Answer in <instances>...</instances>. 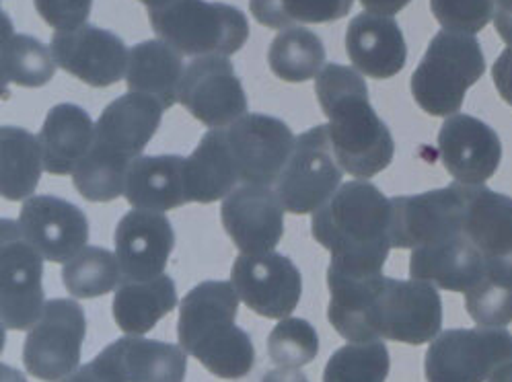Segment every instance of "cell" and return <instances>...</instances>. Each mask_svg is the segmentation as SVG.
Returning <instances> with one entry per match:
<instances>
[{
	"label": "cell",
	"instance_id": "obj_1",
	"mask_svg": "<svg viewBox=\"0 0 512 382\" xmlns=\"http://www.w3.org/2000/svg\"><path fill=\"white\" fill-rule=\"evenodd\" d=\"M311 235L332 253L329 267L354 276L383 274L393 249L391 198L369 181H348L313 212Z\"/></svg>",
	"mask_w": 512,
	"mask_h": 382
},
{
	"label": "cell",
	"instance_id": "obj_2",
	"mask_svg": "<svg viewBox=\"0 0 512 382\" xmlns=\"http://www.w3.org/2000/svg\"><path fill=\"white\" fill-rule=\"evenodd\" d=\"M315 93L340 167L358 179L385 171L395 157V142L373 109L362 76L350 66L327 64L315 79Z\"/></svg>",
	"mask_w": 512,
	"mask_h": 382
},
{
	"label": "cell",
	"instance_id": "obj_3",
	"mask_svg": "<svg viewBox=\"0 0 512 382\" xmlns=\"http://www.w3.org/2000/svg\"><path fill=\"white\" fill-rule=\"evenodd\" d=\"M239 294L233 282L208 280L179 304V346L218 378H243L255 366L253 341L235 325Z\"/></svg>",
	"mask_w": 512,
	"mask_h": 382
},
{
	"label": "cell",
	"instance_id": "obj_4",
	"mask_svg": "<svg viewBox=\"0 0 512 382\" xmlns=\"http://www.w3.org/2000/svg\"><path fill=\"white\" fill-rule=\"evenodd\" d=\"M484 72L486 58L478 37L443 29L432 37L412 74V97L428 116L451 118Z\"/></svg>",
	"mask_w": 512,
	"mask_h": 382
},
{
	"label": "cell",
	"instance_id": "obj_5",
	"mask_svg": "<svg viewBox=\"0 0 512 382\" xmlns=\"http://www.w3.org/2000/svg\"><path fill=\"white\" fill-rule=\"evenodd\" d=\"M443 300L436 286L422 280L377 276L364 311V343L399 341L424 346L441 335Z\"/></svg>",
	"mask_w": 512,
	"mask_h": 382
},
{
	"label": "cell",
	"instance_id": "obj_6",
	"mask_svg": "<svg viewBox=\"0 0 512 382\" xmlns=\"http://www.w3.org/2000/svg\"><path fill=\"white\" fill-rule=\"evenodd\" d=\"M149 21L159 40L181 56H231L249 40V21L243 11L208 0H171L149 9Z\"/></svg>",
	"mask_w": 512,
	"mask_h": 382
},
{
	"label": "cell",
	"instance_id": "obj_7",
	"mask_svg": "<svg viewBox=\"0 0 512 382\" xmlns=\"http://www.w3.org/2000/svg\"><path fill=\"white\" fill-rule=\"evenodd\" d=\"M512 362V333L504 327L441 331L430 341L426 382H488Z\"/></svg>",
	"mask_w": 512,
	"mask_h": 382
},
{
	"label": "cell",
	"instance_id": "obj_8",
	"mask_svg": "<svg viewBox=\"0 0 512 382\" xmlns=\"http://www.w3.org/2000/svg\"><path fill=\"white\" fill-rule=\"evenodd\" d=\"M44 257L21 233L19 222L0 220V307L3 327L31 329L44 313Z\"/></svg>",
	"mask_w": 512,
	"mask_h": 382
},
{
	"label": "cell",
	"instance_id": "obj_9",
	"mask_svg": "<svg viewBox=\"0 0 512 382\" xmlns=\"http://www.w3.org/2000/svg\"><path fill=\"white\" fill-rule=\"evenodd\" d=\"M342 167L334 155L327 124L297 138V146L276 181V194L290 214H313L342 185Z\"/></svg>",
	"mask_w": 512,
	"mask_h": 382
},
{
	"label": "cell",
	"instance_id": "obj_10",
	"mask_svg": "<svg viewBox=\"0 0 512 382\" xmlns=\"http://www.w3.org/2000/svg\"><path fill=\"white\" fill-rule=\"evenodd\" d=\"M85 335L87 317L79 302L70 298L48 300L23 343L25 370L44 382L62 380L79 368Z\"/></svg>",
	"mask_w": 512,
	"mask_h": 382
},
{
	"label": "cell",
	"instance_id": "obj_11",
	"mask_svg": "<svg viewBox=\"0 0 512 382\" xmlns=\"http://www.w3.org/2000/svg\"><path fill=\"white\" fill-rule=\"evenodd\" d=\"M465 198L461 183L391 198V245L418 249L463 235Z\"/></svg>",
	"mask_w": 512,
	"mask_h": 382
},
{
	"label": "cell",
	"instance_id": "obj_12",
	"mask_svg": "<svg viewBox=\"0 0 512 382\" xmlns=\"http://www.w3.org/2000/svg\"><path fill=\"white\" fill-rule=\"evenodd\" d=\"M231 282L245 307L266 319H286L299 307L303 276L290 257L270 251L241 253L231 267Z\"/></svg>",
	"mask_w": 512,
	"mask_h": 382
},
{
	"label": "cell",
	"instance_id": "obj_13",
	"mask_svg": "<svg viewBox=\"0 0 512 382\" xmlns=\"http://www.w3.org/2000/svg\"><path fill=\"white\" fill-rule=\"evenodd\" d=\"M225 132L243 185H274L297 146L292 130L264 113H245Z\"/></svg>",
	"mask_w": 512,
	"mask_h": 382
},
{
	"label": "cell",
	"instance_id": "obj_14",
	"mask_svg": "<svg viewBox=\"0 0 512 382\" xmlns=\"http://www.w3.org/2000/svg\"><path fill=\"white\" fill-rule=\"evenodd\" d=\"M179 103L210 130L227 128L247 113V95L225 56L196 58L186 66Z\"/></svg>",
	"mask_w": 512,
	"mask_h": 382
},
{
	"label": "cell",
	"instance_id": "obj_15",
	"mask_svg": "<svg viewBox=\"0 0 512 382\" xmlns=\"http://www.w3.org/2000/svg\"><path fill=\"white\" fill-rule=\"evenodd\" d=\"M50 50L64 72L77 76L89 87L103 89L126 79L130 50L120 35L107 29L85 23L56 31Z\"/></svg>",
	"mask_w": 512,
	"mask_h": 382
},
{
	"label": "cell",
	"instance_id": "obj_16",
	"mask_svg": "<svg viewBox=\"0 0 512 382\" xmlns=\"http://www.w3.org/2000/svg\"><path fill=\"white\" fill-rule=\"evenodd\" d=\"M221 220L235 247L245 255L274 251L284 235V206L276 189L266 185L235 187L223 200Z\"/></svg>",
	"mask_w": 512,
	"mask_h": 382
},
{
	"label": "cell",
	"instance_id": "obj_17",
	"mask_svg": "<svg viewBox=\"0 0 512 382\" xmlns=\"http://www.w3.org/2000/svg\"><path fill=\"white\" fill-rule=\"evenodd\" d=\"M19 226L35 251L52 263L70 261L89 241V220L85 212L54 196H33L25 200Z\"/></svg>",
	"mask_w": 512,
	"mask_h": 382
},
{
	"label": "cell",
	"instance_id": "obj_18",
	"mask_svg": "<svg viewBox=\"0 0 512 382\" xmlns=\"http://www.w3.org/2000/svg\"><path fill=\"white\" fill-rule=\"evenodd\" d=\"M114 241L122 282H146L163 276L175 247V233L163 212L134 208L118 222Z\"/></svg>",
	"mask_w": 512,
	"mask_h": 382
},
{
	"label": "cell",
	"instance_id": "obj_19",
	"mask_svg": "<svg viewBox=\"0 0 512 382\" xmlns=\"http://www.w3.org/2000/svg\"><path fill=\"white\" fill-rule=\"evenodd\" d=\"M438 155L457 183L484 185L500 167V136L482 120L455 113L438 132Z\"/></svg>",
	"mask_w": 512,
	"mask_h": 382
},
{
	"label": "cell",
	"instance_id": "obj_20",
	"mask_svg": "<svg viewBox=\"0 0 512 382\" xmlns=\"http://www.w3.org/2000/svg\"><path fill=\"white\" fill-rule=\"evenodd\" d=\"M163 105L153 97L128 93L109 103L95 124L93 148L103 155L132 163L142 157L163 120Z\"/></svg>",
	"mask_w": 512,
	"mask_h": 382
},
{
	"label": "cell",
	"instance_id": "obj_21",
	"mask_svg": "<svg viewBox=\"0 0 512 382\" xmlns=\"http://www.w3.org/2000/svg\"><path fill=\"white\" fill-rule=\"evenodd\" d=\"M346 54L362 74L385 81L404 70L408 46L393 17L360 13L346 29Z\"/></svg>",
	"mask_w": 512,
	"mask_h": 382
},
{
	"label": "cell",
	"instance_id": "obj_22",
	"mask_svg": "<svg viewBox=\"0 0 512 382\" xmlns=\"http://www.w3.org/2000/svg\"><path fill=\"white\" fill-rule=\"evenodd\" d=\"M486 274V257L465 235L412 249L410 276L441 290L467 292Z\"/></svg>",
	"mask_w": 512,
	"mask_h": 382
},
{
	"label": "cell",
	"instance_id": "obj_23",
	"mask_svg": "<svg viewBox=\"0 0 512 382\" xmlns=\"http://www.w3.org/2000/svg\"><path fill=\"white\" fill-rule=\"evenodd\" d=\"M463 235L482 251L486 261L512 257V198L486 185H465Z\"/></svg>",
	"mask_w": 512,
	"mask_h": 382
},
{
	"label": "cell",
	"instance_id": "obj_24",
	"mask_svg": "<svg viewBox=\"0 0 512 382\" xmlns=\"http://www.w3.org/2000/svg\"><path fill=\"white\" fill-rule=\"evenodd\" d=\"M44 169L50 175H72L95 140V124L89 113L75 103L54 105L40 132Z\"/></svg>",
	"mask_w": 512,
	"mask_h": 382
},
{
	"label": "cell",
	"instance_id": "obj_25",
	"mask_svg": "<svg viewBox=\"0 0 512 382\" xmlns=\"http://www.w3.org/2000/svg\"><path fill=\"white\" fill-rule=\"evenodd\" d=\"M186 159L179 155L138 157L132 161L126 177L124 198L132 208L167 212L188 204Z\"/></svg>",
	"mask_w": 512,
	"mask_h": 382
},
{
	"label": "cell",
	"instance_id": "obj_26",
	"mask_svg": "<svg viewBox=\"0 0 512 382\" xmlns=\"http://www.w3.org/2000/svg\"><path fill=\"white\" fill-rule=\"evenodd\" d=\"M188 204H212L225 200L239 183L225 128L208 130L184 167Z\"/></svg>",
	"mask_w": 512,
	"mask_h": 382
},
{
	"label": "cell",
	"instance_id": "obj_27",
	"mask_svg": "<svg viewBox=\"0 0 512 382\" xmlns=\"http://www.w3.org/2000/svg\"><path fill=\"white\" fill-rule=\"evenodd\" d=\"M184 60L163 40H146L130 50L126 85L130 93L153 97L171 109L179 103V85L184 79Z\"/></svg>",
	"mask_w": 512,
	"mask_h": 382
},
{
	"label": "cell",
	"instance_id": "obj_28",
	"mask_svg": "<svg viewBox=\"0 0 512 382\" xmlns=\"http://www.w3.org/2000/svg\"><path fill=\"white\" fill-rule=\"evenodd\" d=\"M107 352L114 356L122 376L128 382L186 380L188 352L181 346H175V343L128 335L109 343Z\"/></svg>",
	"mask_w": 512,
	"mask_h": 382
},
{
	"label": "cell",
	"instance_id": "obj_29",
	"mask_svg": "<svg viewBox=\"0 0 512 382\" xmlns=\"http://www.w3.org/2000/svg\"><path fill=\"white\" fill-rule=\"evenodd\" d=\"M177 307V288L171 276L146 282H122L114 294L116 325L128 335H144Z\"/></svg>",
	"mask_w": 512,
	"mask_h": 382
},
{
	"label": "cell",
	"instance_id": "obj_30",
	"mask_svg": "<svg viewBox=\"0 0 512 382\" xmlns=\"http://www.w3.org/2000/svg\"><path fill=\"white\" fill-rule=\"evenodd\" d=\"M44 169L40 138L17 126L0 130V194L9 202L29 200Z\"/></svg>",
	"mask_w": 512,
	"mask_h": 382
},
{
	"label": "cell",
	"instance_id": "obj_31",
	"mask_svg": "<svg viewBox=\"0 0 512 382\" xmlns=\"http://www.w3.org/2000/svg\"><path fill=\"white\" fill-rule=\"evenodd\" d=\"M270 70L286 83H307L317 79L325 64L321 37L305 27L282 29L268 50Z\"/></svg>",
	"mask_w": 512,
	"mask_h": 382
},
{
	"label": "cell",
	"instance_id": "obj_32",
	"mask_svg": "<svg viewBox=\"0 0 512 382\" xmlns=\"http://www.w3.org/2000/svg\"><path fill=\"white\" fill-rule=\"evenodd\" d=\"M3 89L15 83L38 89L48 85L56 74V60L50 48L31 35H19L3 17Z\"/></svg>",
	"mask_w": 512,
	"mask_h": 382
},
{
	"label": "cell",
	"instance_id": "obj_33",
	"mask_svg": "<svg viewBox=\"0 0 512 382\" xmlns=\"http://www.w3.org/2000/svg\"><path fill=\"white\" fill-rule=\"evenodd\" d=\"M62 282L75 298H97L122 284V265L116 253L103 247H85L62 267Z\"/></svg>",
	"mask_w": 512,
	"mask_h": 382
},
{
	"label": "cell",
	"instance_id": "obj_34",
	"mask_svg": "<svg viewBox=\"0 0 512 382\" xmlns=\"http://www.w3.org/2000/svg\"><path fill=\"white\" fill-rule=\"evenodd\" d=\"M354 0H249L253 19L270 29L295 23H332L352 11Z\"/></svg>",
	"mask_w": 512,
	"mask_h": 382
},
{
	"label": "cell",
	"instance_id": "obj_35",
	"mask_svg": "<svg viewBox=\"0 0 512 382\" xmlns=\"http://www.w3.org/2000/svg\"><path fill=\"white\" fill-rule=\"evenodd\" d=\"M130 165L132 163L107 157L91 146L85 159L72 173V183L89 202H114L124 196Z\"/></svg>",
	"mask_w": 512,
	"mask_h": 382
},
{
	"label": "cell",
	"instance_id": "obj_36",
	"mask_svg": "<svg viewBox=\"0 0 512 382\" xmlns=\"http://www.w3.org/2000/svg\"><path fill=\"white\" fill-rule=\"evenodd\" d=\"M319 352L317 329L305 321L286 317L272 329L268 337L270 360L280 368L299 370L311 364Z\"/></svg>",
	"mask_w": 512,
	"mask_h": 382
},
{
	"label": "cell",
	"instance_id": "obj_37",
	"mask_svg": "<svg viewBox=\"0 0 512 382\" xmlns=\"http://www.w3.org/2000/svg\"><path fill=\"white\" fill-rule=\"evenodd\" d=\"M465 311L480 327L512 323V280L486 270L484 278L465 292Z\"/></svg>",
	"mask_w": 512,
	"mask_h": 382
},
{
	"label": "cell",
	"instance_id": "obj_38",
	"mask_svg": "<svg viewBox=\"0 0 512 382\" xmlns=\"http://www.w3.org/2000/svg\"><path fill=\"white\" fill-rule=\"evenodd\" d=\"M430 11L443 29L475 35L494 21L496 0H430Z\"/></svg>",
	"mask_w": 512,
	"mask_h": 382
},
{
	"label": "cell",
	"instance_id": "obj_39",
	"mask_svg": "<svg viewBox=\"0 0 512 382\" xmlns=\"http://www.w3.org/2000/svg\"><path fill=\"white\" fill-rule=\"evenodd\" d=\"M35 11L58 31L75 29L87 23L93 0H33Z\"/></svg>",
	"mask_w": 512,
	"mask_h": 382
},
{
	"label": "cell",
	"instance_id": "obj_40",
	"mask_svg": "<svg viewBox=\"0 0 512 382\" xmlns=\"http://www.w3.org/2000/svg\"><path fill=\"white\" fill-rule=\"evenodd\" d=\"M58 382H128V380L122 376L114 356L105 348L95 356V360H91L85 366H79L75 372H70Z\"/></svg>",
	"mask_w": 512,
	"mask_h": 382
},
{
	"label": "cell",
	"instance_id": "obj_41",
	"mask_svg": "<svg viewBox=\"0 0 512 382\" xmlns=\"http://www.w3.org/2000/svg\"><path fill=\"white\" fill-rule=\"evenodd\" d=\"M492 79L502 101L512 107V48L508 46L492 66Z\"/></svg>",
	"mask_w": 512,
	"mask_h": 382
},
{
	"label": "cell",
	"instance_id": "obj_42",
	"mask_svg": "<svg viewBox=\"0 0 512 382\" xmlns=\"http://www.w3.org/2000/svg\"><path fill=\"white\" fill-rule=\"evenodd\" d=\"M494 27L496 33L512 48V0H496Z\"/></svg>",
	"mask_w": 512,
	"mask_h": 382
},
{
	"label": "cell",
	"instance_id": "obj_43",
	"mask_svg": "<svg viewBox=\"0 0 512 382\" xmlns=\"http://www.w3.org/2000/svg\"><path fill=\"white\" fill-rule=\"evenodd\" d=\"M410 3L412 0H360V5L369 13L387 15V17H393L399 11H404Z\"/></svg>",
	"mask_w": 512,
	"mask_h": 382
},
{
	"label": "cell",
	"instance_id": "obj_44",
	"mask_svg": "<svg viewBox=\"0 0 512 382\" xmlns=\"http://www.w3.org/2000/svg\"><path fill=\"white\" fill-rule=\"evenodd\" d=\"M262 382H309L307 376L303 372L297 370H290V368H278L268 372Z\"/></svg>",
	"mask_w": 512,
	"mask_h": 382
},
{
	"label": "cell",
	"instance_id": "obj_45",
	"mask_svg": "<svg viewBox=\"0 0 512 382\" xmlns=\"http://www.w3.org/2000/svg\"><path fill=\"white\" fill-rule=\"evenodd\" d=\"M0 380L3 382H27L19 370H15L13 366H7V364L0 366Z\"/></svg>",
	"mask_w": 512,
	"mask_h": 382
},
{
	"label": "cell",
	"instance_id": "obj_46",
	"mask_svg": "<svg viewBox=\"0 0 512 382\" xmlns=\"http://www.w3.org/2000/svg\"><path fill=\"white\" fill-rule=\"evenodd\" d=\"M488 382H512V362L502 366Z\"/></svg>",
	"mask_w": 512,
	"mask_h": 382
},
{
	"label": "cell",
	"instance_id": "obj_47",
	"mask_svg": "<svg viewBox=\"0 0 512 382\" xmlns=\"http://www.w3.org/2000/svg\"><path fill=\"white\" fill-rule=\"evenodd\" d=\"M138 3L146 5L149 9H159V7L167 5V3H171V0H138Z\"/></svg>",
	"mask_w": 512,
	"mask_h": 382
},
{
	"label": "cell",
	"instance_id": "obj_48",
	"mask_svg": "<svg viewBox=\"0 0 512 382\" xmlns=\"http://www.w3.org/2000/svg\"><path fill=\"white\" fill-rule=\"evenodd\" d=\"M323 382H340V380H323ZM344 382V380H342Z\"/></svg>",
	"mask_w": 512,
	"mask_h": 382
}]
</instances>
